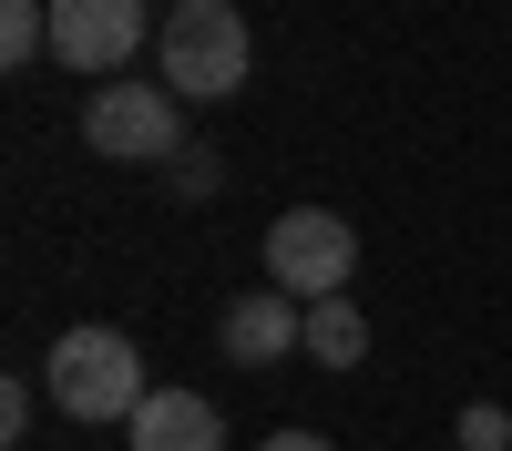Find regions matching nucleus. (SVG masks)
Segmentation results:
<instances>
[{"mask_svg": "<svg viewBox=\"0 0 512 451\" xmlns=\"http://www.w3.org/2000/svg\"><path fill=\"white\" fill-rule=\"evenodd\" d=\"M154 72L175 103H236L246 72H256V31L236 0H175L154 21Z\"/></svg>", "mask_w": 512, "mask_h": 451, "instance_id": "1", "label": "nucleus"}, {"mask_svg": "<svg viewBox=\"0 0 512 451\" xmlns=\"http://www.w3.org/2000/svg\"><path fill=\"white\" fill-rule=\"evenodd\" d=\"M82 144L103 164H175L195 144V103L164 93V72H123V82H93V103H82Z\"/></svg>", "mask_w": 512, "mask_h": 451, "instance_id": "2", "label": "nucleus"}, {"mask_svg": "<svg viewBox=\"0 0 512 451\" xmlns=\"http://www.w3.org/2000/svg\"><path fill=\"white\" fill-rule=\"evenodd\" d=\"M41 390L62 400V421H134L144 410V349L123 339V328H62L52 349H41Z\"/></svg>", "mask_w": 512, "mask_h": 451, "instance_id": "3", "label": "nucleus"}, {"mask_svg": "<svg viewBox=\"0 0 512 451\" xmlns=\"http://www.w3.org/2000/svg\"><path fill=\"white\" fill-rule=\"evenodd\" d=\"M349 277H359V226L349 216L287 205V216L267 226V287H277V298L318 308V298H349Z\"/></svg>", "mask_w": 512, "mask_h": 451, "instance_id": "4", "label": "nucleus"}, {"mask_svg": "<svg viewBox=\"0 0 512 451\" xmlns=\"http://www.w3.org/2000/svg\"><path fill=\"white\" fill-rule=\"evenodd\" d=\"M144 0H52V62L82 82H123L144 62Z\"/></svg>", "mask_w": 512, "mask_h": 451, "instance_id": "5", "label": "nucleus"}, {"mask_svg": "<svg viewBox=\"0 0 512 451\" xmlns=\"http://www.w3.org/2000/svg\"><path fill=\"white\" fill-rule=\"evenodd\" d=\"M216 349L236 369H277V359L308 349V308L277 298V287H246V298H226V318H216Z\"/></svg>", "mask_w": 512, "mask_h": 451, "instance_id": "6", "label": "nucleus"}, {"mask_svg": "<svg viewBox=\"0 0 512 451\" xmlns=\"http://www.w3.org/2000/svg\"><path fill=\"white\" fill-rule=\"evenodd\" d=\"M123 451H226V421L205 390H144V410L123 421Z\"/></svg>", "mask_w": 512, "mask_h": 451, "instance_id": "7", "label": "nucleus"}, {"mask_svg": "<svg viewBox=\"0 0 512 451\" xmlns=\"http://www.w3.org/2000/svg\"><path fill=\"white\" fill-rule=\"evenodd\" d=\"M297 359L359 369V359H369V318H359V298H318V308H308V349H297Z\"/></svg>", "mask_w": 512, "mask_h": 451, "instance_id": "8", "label": "nucleus"}, {"mask_svg": "<svg viewBox=\"0 0 512 451\" xmlns=\"http://www.w3.org/2000/svg\"><path fill=\"white\" fill-rule=\"evenodd\" d=\"M52 52V0H0V62H41Z\"/></svg>", "mask_w": 512, "mask_h": 451, "instance_id": "9", "label": "nucleus"}, {"mask_svg": "<svg viewBox=\"0 0 512 451\" xmlns=\"http://www.w3.org/2000/svg\"><path fill=\"white\" fill-rule=\"evenodd\" d=\"M164 195H175V205H216L226 195V154L216 144H185L175 164H164Z\"/></svg>", "mask_w": 512, "mask_h": 451, "instance_id": "10", "label": "nucleus"}, {"mask_svg": "<svg viewBox=\"0 0 512 451\" xmlns=\"http://www.w3.org/2000/svg\"><path fill=\"white\" fill-rule=\"evenodd\" d=\"M451 441H461V451H512V410H502V400H472V410L451 421Z\"/></svg>", "mask_w": 512, "mask_h": 451, "instance_id": "11", "label": "nucleus"}, {"mask_svg": "<svg viewBox=\"0 0 512 451\" xmlns=\"http://www.w3.org/2000/svg\"><path fill=\"white\" fill-rule=\"evenodd\" d=\"M31 400H41L31 380H0V441H31Z\"/></svg>", "mask_w": 512, "mask_h": 451, "instance_id": "12", "label": "nucleus"}, {"mask_svg": "<svg viewBox=\"0 0 512 451\" xmlns=\"http://www.w3.org/2000/svg\"><path fill=\"white\" fill-rule=\"evenodd\" d=\"M256 451H338V441H328V431H267Z\"/></svg>", "mask_w": 512, "mask_h": 451, "instance_id": "13", "label": "nucleus"}]
</instances>
